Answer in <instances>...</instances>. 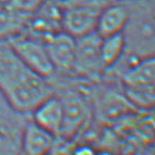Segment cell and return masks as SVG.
Returning <instances> with one entry per match:
<instances>
[{
    "label": "cell",
    "instance_id": "cell-1",
    "mask_svg": "<svg viewBox=\"0 0 155 155\" xmlns=\"http://www.w3.org/2000/svg\"><path fill=\"white\" fill-rule=\"evenodd\" d=\"M0 93L15 110L31 115L54 94V86L50 79L28 69L8 41H0Z\"/></svg>",
    "mask_w": 155,
    "mask_h": 155
},
{
    "label": "cell",
    "instance_id": "cell-2",
    "mask_svg": "<svg viewBox=\"0 0 155 155\" xmlns=\"http://www.w3.org/2000/svg\"><path fill=\"white\" fill-rule=\"evenodd\" d=\"M129 8L122 31L126 51L138 59L154 57V0H126Z\"/></svg>",
    "mask_w": 155,
    "mask_h": 155
},
{
    "label": "cell",
    "instance_id": "cell-3",
    "mask_svg": "<svg viewBox=\"0 0 155 155\" xmlns=\"http://www.w3.org/2000/svg\"><path fill=\"white\" fill-rule=\"evenodd\" d=\"M50 80L54 85V94L60 100L64 113V124L59 138L70 140L87 125L93 113V104L83 86L68 83L64 77H61L60 81L55 78Z\"/></svg>",
    "mask_w": 155,
    "mask_h": 155
},
{
    "label": "cell",
    "instance_id": "cell-4",
    "mask_svg": "<svg viewBox=\"0 0 155 155\" xmlns=\"http://www.w3.org/2000/svg\"><path fill=\"white\" fill-rule=\"evenodd\" d=\"M101 41L96 32L75 38V78L92 83L103 79L105 67L101 56Z\"/></svg>",
    "mask_w": 155,
    "mask_h": 155
},
{
    "label": "cell",
    "instance_id": "cell-5",
    "mask_svg": "<svg viewBox=\"0 0 155 155\" xmlns=\"http://www.w3.org/2000/svg\"><path fill=\"white\" fill-rule=\"evenodd\" d=\"M19 58L28 69L46 79L55 75V69L48 56L45 43L22 33L8 41Z\"/></svg>",
    "mask_w": 155,
    "mask_h": 155
},
{
    "label": "cell",
    "instance_id": "cell-6",
    "mask_svg": "<svg viewBox=\"0 0 155 155\" xmlns=\"http://www.w3.org/2000/svg\"><path fill=\"white\" fill-rule=\"evenodd\" d=\"M28 115L15 110L0 93V155H22L21 137Z\"/></svg>",
    "mask_w": 155,
    "mask_h": 155
},
{
    "label": "cell",
    "instance_id": "cell-7",
    "mask_svg": "<svg viewBox=\"0 0 155 155\" xmlns=\"http://www.w3.org/2000/svg\"><path fill=\"white\" fill-rule=\"evenodd\" d=\"M48 56L55 69V75L74 77L75 38L60 31L45 42Z\"/></svg>",
    "mask_w": 155,
    "mask_h": 155
},
{
    "label": "cell",
    "instance_id": "cell-8",
    "mask_svg": "<svg viewBox=\"0 0 155 155\" xmlns=\"http://www.w3.org/2000/svg\"><path fill=\"white\" fill-rule=\"evenodd\" d=\"M61 9V24L64 32L74 38L95 32L97 17L102 9L86 6H73Z\"/></svg>",
    "mask_w": 155,
    "mask_h": 155
},
{
    "label": "cell",
    "instance_id": "cell-9",
    "mask_svg": "<svg viewBox=\"0 0 155 155\" xmlns=\"http://www.w3.org/2000/svg\"><path fill=\"white\" fill-rule=\"evenodd\" d=\"M129 15L126 0H115L106 5L98 13L96 32L101 38L122 33Z\"/></svg>",
    "mask_w": 155,
    "mask_h": 155
},
{
    "label": "cell",
    "instance_id": "cell-10",
    "mask_svg": "<svg viewBox=\"0 0 155 155\" xmlns=\"http://www.w3.org/2000/svg\"><path fill=\"white\" fill-rule=\"evenodd\" d=\"M36 125L55 138H59L64 124V113L60 100L53 94L43 101L30 115Z\"/></svg>",
    "mask_w": 155,
    "mask_h": 155
},
{
    "label": "cell",
    "instance_id": "cell-11",
    "mask_svg": "<svg viewBox=\"0 0 155 155\" xmlns=\"http://www.w3.org/2000/svg\"><path fill=\"white\" fill-rule=\"evenodd\" d=\"M56 138L36 125L28 116L21 137L22 155H49Z\"/></svg>",
    "mask_w": 155,
    "mask_h": 155
},
{
    "label": "cell",
    "instance_id": "cell-12",
    "mask_svg": "<svg viewBox=\"0 0 155 155\" xmlns=\"http://www.w3.org/2000/svg\"><path fill=\"white\" fill-rule=\"evenodd\" d=\"M96 103L101 116L107 120L120 118L122 115L127 114L129 109L134 108L128 102L125 94H119V92L110 87L100 92Z\"/></svg>",
    "mask_w": 155,
    "mask_h": 155
},
{
    "label": "cell",
    "instance_id": "cell-13",
    "mask_svg": "<svg viewBox=\"0 0 155 155\" xmlns=\"http://www.w3.org/2000/svg\"><path fill=\"white\" fill-rule=\"evenodd\" d=\"M122 86L154 85L155 62L154 57L140 59L127 70L120 78Z\"/></svg>",
    "mask_w": 155,
    "mask_h": 155
},
{
    "label": "cell",
    "instance_id": "cell-14",
    "mask_svg": "<svg viewBox=\"0 0 155 155\" xmlns=\"http://www.w3.org/2000/svg\"><path fill=\"white\" fill-rule=\"evenodd\" d=\"M30 18L13 10L6 1L0 5V41H9L22 34Z\"/></svg>",
    "mask_w": 155,
    "mask_h": 155
},
{
    "label": "cell",
    "instance_id": "cell-15",
    "mask_svg": "<svg viewBox=\"0 0 155 155\" xmlns=\"http://www.w3.org/2000/svg\"><path fill=\"white\" fill-rule=\"evenodd\" d=\"M126 50L125 39L122 33L104 37L101 41V56L105 71L115 64Z\"/></svg>",
    "mask_w": 155,
    "mask_h": 155
},
{
    "label": "cell",
    "instance_id": "cell-16",
    "mask_svg": "<svg viewBox=\"0 0 155 155\" xmlns=\"http://www.w3.org/2000/svg\"><path fill=\"white\" fill-rule=\"evenodd\" d=\"M124 94L134 108L141 110H152L154 107V85L124 86Z\"/></svg>",
    "mask_w": 155,
    "mask_h": 155
},
{
    "label": "cell",
    "instance_id": "cell-17",
    "mask_svg": "<svg viewBox=\"0 0 155 155\" xmlns=\"http://www.w3.org/2000/svg\"><path fill=\"white\" fill-rule=\"evenodd\" d=\"M47 0H6L9 7L28 17H32L46 3Z\"/></svg>",
    "mask_w": 155,
    "mask_h": 155
},
{
    "label": "cell",
    "instance_id": "cell-18",
    "mask_svg": "<svg viewBox=\"0 0 155 155\" xmlns=\"http://www.w3.org/2000/svg\"><path fill=\"white\" fill-rule=\"evenodd\" d=\"M73 155H97L93 149L90 147H79L73 149Z\"/></svg>",
    "mask_w": 155,
    "mask_h": 155
},
{
    "label": "cell",
    "instance_id": "cell-19",
    "mask_svg": "<svg viewBox=\"0 0 155 155\" xmlns=\"http://www.w3.org/2000/svg\"><path fill=\"white\" fill-rule=\"evenodd\" d=\"M49 1H53V2L57 3V5H60V3H62L64 1V0H49Z\"/></svg>",
    "mask_w": 155,
    "mask_h": 155
},
{
    "label": "cell",
    "instance_id": "cell-20",
    "mask_svg": "<svg viewBox=\"0 0 155 155\" xmlns=\"http://www.w3.org/2000/svg\"><path fill=\"white\" fill-rule=\"evenodd\" d=\"M5 1H6V0H0V5H2V3L5 2Z\"/></svg>",
    "mask_w": 155,
    "mask_h": 155
},
{
    "label": "cell",
    "instance_id": "cell-21",
    "mask_svg": "<svg viewBox=\"0 0 155 155\" xmlns=\"http://www.w3.org/2000/svg\"><path fill=\"white\" fill-rule=\"evenodd\" d=\"M107 1H115V0H107Z\"/></svg>",
    "mask_w": 155,
    "mask_h": 155
}]
</instances>
